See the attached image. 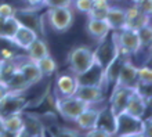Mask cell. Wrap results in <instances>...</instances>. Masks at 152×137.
Listing matches in <instances>:
<instances>
[{
    "label": "cell",
    "mask_w": 152,
    "mask_h": 137,
    "mask_svg": "<svg viewBox=\"0 0 152 137\" xmlns=\"http://www.w3.org/2000/svg\"><path fill=\"white\" fill-rule=\"evenodd\" d=\"M26 51H28V60L35 61V62L39 61L40 58H43V57H46V56L50 54L47 43H46L40 36L36 37V39L33 40V43L29 46V48L26 50Z\"/></svg>",
    "instance_id": "23"
},
{
    "label": "cell",
    "mask_w": 152,
    "mask_h": 137,
    "mask_svg": "<svg viewBox=\"0 0 152 137\" xmlns=\"http://www.w3.org/2000/svg\"><path fill=\"white\" fill-rule=\"evenodd\" d=\"M36 37H39L37 32H35L33 29L28 28L25 25H20V28H18V31L15 32V35H14V37L11 39L10 43L15 45L17 47L22 48V50H28L29 46L32 45Z\"/></svg>",
    "instance_id": "16"
},
{
    "label": "cell",
    "mask_w": 152,
    "mask_h": 137,
    "mask_svg": "<svg viewBox=\"0 0 152 137\" xmlns=\"http://www.w3.org/2000/svg\"><path fill=\"white\" fill-rule=\"evenodd\" d=\"M134 89H129V87H122V86H113L112 94L109 98V109L112 111L115 115L123 112L127 104V100L132 92Z\"/></svg>",
    "instance_id": "13"
},
{
    "label": "cell",
    "mask_w": 152,
    "mask_h": 137,
    "mask_svg": "<svg viewBox=\"0 0 152 137\" xmlns=\"http://www.w3.org/2000/svg\"><path fill=\"white\" fill-rule=\"evenodd\" d=\"M138 10L141 12H144L145 15H149L151 17V12H152V0H142L140 1L138 4H136Z\"/></svg>",
    "instance_id": "33"
},
{
    "label": "cell",
    "mask_w": 152,
    "mask_h": 137,
    "mask_svg": "<svg viewBox=\"0 0 152 137\" xmlns=\"http://www.w3.org/2000/svg\"><path fill=\"white\" fill-rule=\"evenodd\" d=\"M137 79L140 85H151L152 83V71L148 65L137 67Z\"/></svg>",
    "instance_id": "29"
},
{
    "label": "cell",
    "mask_w": 152,
    "mask_h": 137,
    "mask_svg": "<svg viewBox=\"0 0 152 137\" xmlns=\"http://www.w3.org/2000/svg\"><path fill=\"white\" fill-rule=\"evenodd\" d=\"M126 12V22H124V28L133 29V31H138L140 28L145 25L151 24V17L145 15L144 12H141L137 6L133 4L132 7L124 8Z\"/></svg>",
    "instance_id": "14"
},
{
    "label": "cell",
    "mask_w": 152,
    "mask_h": 137,
    "mask_svg": "<svg viewBox=\"0 0 152 137\" xmlns=\"http://www.w3.org/2000/svg\"><path fill=\"white\" fill-rule=\"evenodd\" d=\"M109 1H119V0H109Z\"/></svg>",
    "instance_id": "41"
},
{
    "label": "cell",
    "mask_w": 152,
    "mask_h": 137,
    "mask_svg": "<svg viewBox=\"0 0 152 137\" xmlns=\"http://www.w3.org/2000/svg\"><path fill=\"white\" fill-rule=\"evenodd\" d=\"M20 22L17 20L15 17H10V18H6L4 21L3 26L0 29V39L3 40H7V42H11V39L14 37L15 32L18 31L20 28Z\"/></svg>",
    "instance_id": "26"
},
{
    "label": "cell",
    "mask_w": 152,
    "mask_h": 137,
    "mask_svg": "<svg viewBox=\"0 0 152 137\" xmlns=\"http://www.w3.org/2000/svg\"><path fill=\"white\" fill-rule=\"evenodd\" d=\"M94 53V60H96V65L100 67L102 71L107 68V65L112 61L113 57L119 53L118 50V46H116L115 40H113V36H111L109 39V35L105 39L100 40V45L96 48Z\"/></svg>",
    "instance_id": "6"
},
{
    "label": "cell",
    "mask_w": 152,
    "mask_h": 137,
    "mask_svg": "<svg viewBox=\"0 0 152 137\" xmlns=\"http://www.w3.org/2000/svg\"><path fill=\"white\" fill-rule=\"evenodd\" d=\"M138 35V40H140V48H151V43H152V29H151V24L145 25L142 28H140L137 31Z\"/></svg>",
    "instance_id": "28"
},
{
    "label": "cell",
    "mask_w": 152,
    "mask_h": 137,
    "mask_svg": "<svg viewBox=\"0 0 152 137\" xmlns=\"http://www.w3.org/2000/svg\"><path fill=\"white\" fill-rule=\"evenodd\" d=\"M72 6L77 11L87 14L91 8V0H72Z\"/></svg>",
    "instance_id": "31"
},
{
    "label": "cell",
    "mask_w": 152,
    "mask_h": 137,
    "mask_svg": "<svg viewBox=\"0 0 152 137\" xmlns=\"http://www.w3.org/2000/svg\"><path fill=\"white\" fill-rule=\"evenodd\" d=\"M86 29H87L88 35L98 42L105 39V37L109 35V32H111V28H109V25L107 21L105 20H94V18H88Z\"/></svg>",
    "instance_id": "20"
},
{
    "label": "cell",
    "mask_w": 152,
    "mask_h": 137,
    "mask_svg": "<svg viewBox=\"0 0 152 137\" xmlns=\"http://www.w3.org/2000/svg\"><path fill=\"white\" fill-rule=\"evenodd\" d=\"M26 1H28V4L31 6V7L39 8V7H42V6H43L44 0H26Z\"/></svg>",
    "instance_id": "35"
},
{
    "label": "cell",
    "mask_w": 152,
    "mask_h": 137,
    "mask_svg": "<svg viewBox=\"0 0 152 137\" xmlns=\"http://www.w3.org/2000/svg\"><path fill=\"white\" fill-rule=\"evenodd\" d=\"M109 7H111L109 0H91V8L87 12V17L94 20H105Z\"/></svg>",
    "instance_id": "24"
},
{
    "label": "cell",
    "mask_w": 152,
    "mask_h": 137,
    "mask_svg": "<svg viewBox=\"0 0 152 137\" xmlns=\"http://www.w3.org/2000/svg\"><path fill=\"white\" fill-rule=\"evenodd\" d=\"M36 64L39 67V69L42 71V73H43V76H51L57 71V62L50 54L40 58L39 61H36Z\"/></svg>",
    "instance_id": "27"
},
{
    "label": "cell",
    "mask_w": 152,
    "mask_h": 137,
    "mask_svg": "<svg viewBox=\"0 0 152 137\" xmlns=\"http://www.w3.org/2000/svg\"><path fill=\"white\" fill-rule=\"evenodd\" d=\"M113 40H115L116 46L119 53L124 54V56H136L137 53L140 51V40H138V35L137 31L133 29L123 28L120 31H115V33L112 35Z\"/></svg>",
    "instance_id": "4"
},
{
    "label": "cell",
    "mask_w": 152,
    "mask_h": 137,
    "mask_svg": "<svg viewBox=\"0 0 152 137\" xmlns=\"http://www.w3.org/2000/svg\"><path fill=\"white\" fill-rule=\"evenodd\" d=\"M43 6H46L48 8L72 7V0H44Z\"/></svg>",
    "instance_id": "30"
},
{
    "label": "cell",
    "mask_w": 152,
    "mask_h": 137,
    "mask_svg": "<svg viewBox=\"0 0 152 137\" xmlns=\"http://www.w3.org/2000/svg\"><path fill=\"white\" fill-rule=\"evenodd\" d=\"M96 65L94 53L87 46H76L68 54V67L69 71L80 78L90 72V69Z\"/></svg>",
    "instance_id": "1"
},
{
    "label": "cell",
    "mask_w": 152,
    "mask_h": 137,
    "mask_svg": "<svg viewBox=\"0 0 152 137\" xmlns=\"http://www.w3.org/2000/svg\"><path fill=\"white\" fill-rule=\"evenodd\" d=\"M6 85H7L8 90H11V92H25L31 87V83L25 79L20 69H17L14 75L6 82Z\"/></svg>",
    "instance_id": "25"
},
{
    "label": "cell",
    "mask_w": 152,
    "mask_h": 137,
    "mask_svg": "<svg viewBox=\"0 0 152 137\" xmlns=\"http://www.w3.org/2000/svg\"><path fill=\"white\" fill-rule=\"evenodd\" d=\"M138 85L137 79V67L132 62L130 57L126 58V61L122 65L118 79H116L113 86H122V87H129V89H136Z\"/></svg>",
    "instance_id": "10"
},
{
    "label": "cell",
    "mask_w": 152,
    "mask_h": 137,
    "mask_svg": "<svg viewBox=\"0 0 152 137\" xmlns=\"http://www.w3.org/2000/svg\"><path fill=\"white\" fill-rule=\"evenodd\" d=\"M1 122H3L6 133L12 134V136H21L22 130H24V116H22V112L12 114V115L1 118Z\"/></svg>",
    "instance_id": "21"
},
{
    "label": "cell",
    "mask_w": 152,
    "mask_h": 137,
    "mask_svg": "<svg viewBox=\"0 0 152 137\" xmlns=\"http://www.w3.org/2000/svg\"><path fill=\"white\" fill-rule=\"evenodd\" d=\"M15 14V7L11 6L10 3H0V15L4 18H10L14 17Z\"/></svg>",
    "instance_id": "32"
},
{
    "label": "cell",
    "mask_w": 152,
    "mask_h": 137,
    "mask_svg": "<svg viewBox=\"0 0 152 137\" xmlns=\"http://www.w3.org/2000/svg\"><path fill=\"white\" fill-rule=\"evenodd\" d=\"M91 104H88L86 101L80 100L75 96L69 97H56V108L60 112V115L66 121L75 122L76 118L83 112L84 109H87Z\"/></svg>",
    "instance_id": "2"
},
{
    "label": "cell",
    "mask_w": 152,
    "mask_h": 137,
    "mask_svg": "<svg viewBox=\"0 0 152 137\" xmlns=\"http://www.w3.org/2000/svg\"><path fill=\"white\" fill-rule=\"evenodd\" d=\"M141 136H151V118L144 119L141 122Z\"/></svg>",
    "instance_id": "34"
},
{
    "label": "cell",
    "mask_w": 152,
    "mask_h": 137,
    "mask_svg": "<svg viewBox=\"0 0 152 137\" xmlns=\"http://www.w3.org/2000/svg\"><path fill=\"white\" fill-rule=\"evenodd\" d=\"M46 18L53 31L58 33L66 32L75 21V15L71 7L48 8L46 12Z\"/></svg>",
    "instance_id": "3"
},
{
    "label": "cell",
    "mask_w": 152,
    "mask_h": 137,
    "mask_svg": "<svg viewBox=\"0 0 152 137\" xmlns=\"http://www.w3.org/2000/svg\"><path fill=\"white\" fill-rule=\"evenodd\" d=\"M73 96L80 98V100L86 101L88 104L94 105L102 100V97H104V89H102L101 85H96V83H82V82H79L77 89H76Z\"/></svg>",
    "instance_id": "9"
},
{
    "label": "cell",
    "mask_w": 152,
    "mask_h": 137,
    "mask_svg": "<svg viewBox=\"0 0 152 137\" xmlns=\"http://www.w3.org/2000/svg\"><path fill=\"white\" fill-rule=\"evenodd\" d=\"M10 92L7 87V85L6 83H3V82H0V98L4 96V94H7V93Z\"/></svg>",
    "instance_id": "36"
},
{
    "label": "cell",
    "mask_w": 152,
    "mask_h": 137,
    "mask_svg": "<svg viewBox=\"0 0 152 137\" xmlns=\"http://www.w3.org/2000/svg\"><path fill=\"white\" fill-rule=\"evenodd\" d=\"M105 21L108 22L111 31H120V29H123L124 22H126V12H124V8L111 6L108 10V14H107Z\"/></svg>",
    "instance_id": "22"
},
{
    "label": "cell",
    "mask_w": 152,
    "mask_h": 137,
    "mask_svg": "<svg viewBox=\"0 0 152 137\" xmlns=\"http://www.w3.org/2000/svg\"><path fill=\"white\" fill-rule=\"evenodd\" d=\"M0 71H1V58H0Z\"/></svg>",
    "instance_id": "40"
},
{
    "label": "cell",
    "mask_w": 152,
    "mask_h": 137,
    "mask_svg": "<svg viewBox=\"0 0 152 137\" xmlns=\"http://www.w3.org/2000/svg\"><path fill=\"white\" fill-rule=\"evenodd\" d=\"M24 130L21 136H44V125L39 121V118L32 114H24Z\"/></svg>",
    "instance_id": "19"
},
{
    "label": "cell",
    "mask_w": 152,
    "mask_h": 137,
    "mask_svg": "<svg viewBox=\"0 0 152 137\" xmlns=\"http://www.w3.org/2000/svg\"><path fill=\"white\" fill-rule=\"evenodd\" d=\"M28 107V98L22 92H10L0 98V118L8 116L12 114H21Z\"/></svg>",
    "instance_id": "5"
},
{
    "label": "cell",
    "mask_w": 152,
    "mask_h": 137,
    "mask_svg": "<svg viewBox=\"0 0 152 137\" xmlns=\"http://www.w3.org/2000/svg\"><path fill=\"white\" fill-rule=\"evenodd\" d=\"M79 85V79L73 73H60L56 79L54 90L57 92V97H69L73 96Z\"/></svg>",
    "instance_id": "11"
},
{
    "label": "cell",
    "mask_w": 152,
    "mask_h": 137,
    "mask_svg": "<svg viewBox=\"0 0 152 137\" xmlns=\"http://www.w3.org/2000/svg\"><path fill=\"white\" fill-rule=\"evenodd\" d=\"M0 136H6V130H4L3 122H1V118H0Z\"/></svg>",
    "instance_id": "37"
},
{
    "label": "cell",
    "mask_w": 152,
    "mask_h": 137,
    "mask_svg": "<svg viewBox=\"0 0 152 137\" xmlns=\"http://www.w3.org/2000/svg\"><path fill=\"white\" fill-rule=\"evenodd\" d=\"M148 105H149V101L145 100L144 97L134 89L132 92V94H130V97H129L126 108H124V112H127L132 116L138 118V119H142V118H145Z\"/></svg>",
    "instance_id": "12"
},
{
    "label": "cell",
    "mask_w": 152,
    "mask_h": 137,
    "mask_svg": "<svg viewBox=\"0 0 152 137\" xmlns=\"http://www.w3.org/2000/svg\"><path fill=\"white\" fill-rule=\"evenodd\" d=\"M18 69L22 72L25 79L31 83V86L36 85V83H39V82L43 79V73H42V71L39 69L37 64L35 61L28 60V57H26V60L18 62Z\"/></svg>",
    "instance_id": "17"
},
{
    "label": "cell",
    "mask_w": 152,
    "mask_h": 137,
    "mask_svg": "<svg viewBox=\"0 0 152 137\" xmlns=\"http://www.w3.org/2000/svg\"><path fill=\"white\" fill-rule=\"evenodd\" d=\"M98 115H100V109L94 108L93 105H90L87 109H84L83 112L76 118L75 123L77 125V127H79L80 130L87 132V130H91V129H94V127H97Z\"/></svg>",
    "instance_id": "18"
},
{
    "label": "cell",
    "mask_w": 152,
    "mask_h": 137,
    "mask_svg": "<svg viewBox=\"0 0 152 137\" xmlns=\"http://www.w3.org/2000/svg\"><path fill=\"white\" fill-rule=\"evenodd\" d=\"M14 17L21 25H25L37 32L39 36L43 33V20H42V15L36 11V8H15Z\"/></svg>",
    "instance_id": "8"
},
{
    "label": "cell",
    "mask_w": 152,
    "mask_h": 137,
    "mask_svg": "<svg viewBox=\"0 0 152 137\" xmlns=\"http://www.w3.org/2000/svg\"><path fill=\"white\" fill-rule=\"evenodd\" d=\"M4 21H6V18H4V17H1V15H0V29H1V26H3Z\"/></svg>",
    "instance_id": "38"
},
{
    "label": "cell",
    "mask_w": 152,
    "mask_h": 137,
    "mask_svg": "<svg viewBox=\"0 0 152 137\" xmlns=\"http://www.w3.org/2000/svg\"><path fill=\"white\" fill-rule=\"evenodd\" d=\"M141 122L142 119L132 116L124 111L118 114L115 134L118 136H141Z\"/></svg>",
    "instance_id": "7"
},
{
    "label": "cell",
    "mask_w": 152,
    "mask_h": 137,
    "mask_svg": "<svg viewBox=\"0 0 152 137\" xmlns=\"http://www.w3.org/2000/svg\"><path fill=\"white\" fill-rule=\"evenodd\" d=\"M130 1H132V3L134 4V6H136V4H138L140 1H142V0H130Z\"/></svg>",
    "instance_id": "39"
},
{
    "label": "cell",
    "mask_w": 152,
    "mask_h": 137,
    "mask_svg": "<svg viewBox=\"0 0 152 137\" xmlns=\"http://www.w3.org/2000/svg\"><path fill=\"white\" fill-rule=\"evenodd\" d=\"M97 127L102 130L107 136H115L116 115L109 109V107H104L100 109V115L97 119Z\"/></svg>",
    "instance_id": "15"
}]
</instances>
